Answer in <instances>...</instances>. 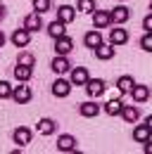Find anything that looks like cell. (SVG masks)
<instances>
[{
    "mask_svg": "<svg viewBox=\"0 0 152 154\" xmlns=\"http://www.w3.org/2000/svg\"><path fill=\"white\" fill-rule=\"evenodd\" d=\"M93 26L95 29H107V26H112V10H95L93 14Z\"/></svg>",
    "mask_w": 152,
    "mask_h": 154,
    "instance_id": "1",
    "label": "cell"
},
{
    "mask_svg": "<svg viewBox=\"0 0 152 154\" xmlns=\"http://www.w3.org/2000/svg\"><path fill=\"white\" fill-rule=\"evenodd\" d=\"M10 40H12V45H14V48H19V50H21V48H26V45L31 43V31L21 26V29H17V31H12Z\"/></svg>",
    "mask_w": 152,
    "mask_h": 154,
    "instance_id": "2",
    "label": "cell"
},
{
    "mask_svg": "<svg viewBox=\"0 0 152 154\" xmlns=\"http://www.w3.org/2000/svg\"><path fill=\"white\" fill-rule=\"evenodd\" d=\"M31 97H33V93H31V88H29L26 83H19L17 88H12V100H14L17 104H26V102H31Z\"/></svg>",
    "mask_w": 152,
    "mask_h": 154,
    "instance_id": "3",
    "label": "cell"
},
{
    "mask_svg": "<svg viewBox=\"0 0 152 154\" xmlns=\"http://www.w3.org/2000/svg\"><path fill=\"white\" fill-rule=\"evenodd\" d=\"M105 90H107V83H105L102 78H88V83H86V93L93 97V100H97Z\"/></svg>",
    "mask_w": 152,
    "mask_h": 154,
    "instance_id": "4",
    "label": "cell"
},
{
    "mask_svg": "<svg viewBox=\"0 0 152 154\" xmlns=\"http://www.w3.org/2000/svg\"><path fill=\"white\" fill-rule=\"evenodd\" d=\"M78 112L81 116H86V119H95V116L102 112V104H97V100H88V102H83V104H78Z\"/></svg>",
    "mask_w": 152,
    "mask_h": 154,
    "instance_id": "5",
    "label": "cell"
},
{
    "mask_svg": "<svg viewBox=\"0 0 152 154\" xmlns=\"http://www.w3.org/2000/svg\"><path fill=\"white\" fill-rule=\"evenodd\" d=\"M50 69L55 71L57 76H62V74H67V71H71L74 66L69 64V59H67V55H55V59H52V64H50Z\"/></svg>",
    "mask_w": 152,
    "mask_h": 154,
    "instance_id": "6",
    "label": "cell"
},
{
    "mask_svg": "<svg viewBox=\"0 0 152 154\" xmlns=\"http://www.w3.org/2000/svg\"><path fill=\"white\" fill-rule=\"evenodd\" d=\"M31 137H33V133H31L26 126H17V128H14V133H12V140H14V145H19V147L29 145V142H31Z\"/></svg>",
    "mask_w": 152,
    "mask_h": 154,
    "instance_id": "7",
    "label": "cell"
},
{
    "mask_svg": "<svg viewBox=\"0 0 152 154\" xmlns=\"http://www.w3.org/2000/svg\"><path fill=\"white\" fill-rule=\"evenodd\" d=\"M109 43H112V45H126V43H128V31H126L121 24H116L114 31H109Z\"/></svg>",
    "mask_w": 152,
    "mask_h": 154,
    "instance_id": "8",
    "label": "cell"
},
{
    "mask_svg": "<svg viewBox=\"0 0 152 154\" xmlns=\"http://www.w3.org/2000/svg\"><path fill=\"white\" fill-rule=\"evenodd\" d=\"M88 69L86 66H76V69H71L69 71V81H71V85H86L88 83Z\"/></svg>",
    "mask_w": 152,
    "mask_h": 154,
    "instance_id": "9",
    "label": "cell"
},
{
    "mask_svg": "<svg viewBox=\"0 0 152 154\" xmlns=\"http://www.w3.org/2000/svg\"><path fill=\"white\" fill-rule=\"evenodd\" d=\"M76 137L74 135H69V133H64V135H59L57 137V149L59 152H76Z\"/></svg>",
    "mask_w": 152,
    "mask_h": 154,
    "instance_id": "10",
    "label": "cell"
},
{
    "mask_svg": "<svg viewBox=\"0 0 152 154\" xmlns=\"http://www.w3.org/2000/svg\"><path fill=\"white\" fill-rule=\"evenodd\" d=\"M83 45H86L88 50L100 48V45H102V33H100V29H95V26H93V31H88V33L83 36Z\"/></svg>",
    "mask_w": 152,
    "mask_h": 154,
    "instance_id": "11",
    "label": "cell"
},
{
    "mask_svg": "<svg viewBox=\"0 0 152 154\" xmlns=\"http://www.w3.org/2000/svg\"><path fill=\"white\" fill-rule=\"evenodd\" d=\"M150 85H143V83H135V85H133V90H131V97H133V102H138V104H140V102H147V100H150Z\"/></svg>",
    "mask_w": 152,
    "mask_h": 154,
    "instance_id": "12",
    "label": "cell"
},
{
    "mask_svg": "<svg viewBox=\"0 0 152 154\" xmlns=\"http://www.w3.org/2000/svg\"><path fill=\"white\" fill-rule=\"evenodd\" d=\"M71 50H74V40L69 38L67 33L59 36V38H55V52L57 55H69Z\"/></svg>",
    "mask_w": 152,
    "mask_h": 154,
    "instance_id": "13",
    "label": "cell"
},
{
    "mask_svg": "<svg viewBox=\"0 0 152 154\" xmlns=\"http://www.w3.org/2000/svg\"><path fill=\"white\" fill-rule=\"evenodd\" d=\"M76 7H71V5H59L57 7V19L64 21V24H71V21L76 19Z\"/></svg>",
    "mask_w": 152,
    "mask_h": 154,
    "instance_id": "14",
    "label": "cell"
},
{
    "mask_svg": "<svg viewBox=\"0 0 152 154\" xmlns=\"http://www.w3.org/2000/svg\"><path fill=\"white\" fill-rule=\"evenodd\" d=\"M71 93V81H67V78H57L55 83H52V95L55 97H67Z\"/></svg>",
    "mask_w": 152,
    "mask_h": 154,
    "instance_id": "15",
    "label": "cell"
},
{
    "mask_svg": "<svg viewBox=\"0 0 152 154\" xmlns=\"http://www.w3.org/2000/svg\"><path fill=\"white\" fill-rule=\"evenodd\" d=\"M24 29H29L31 33L33 31H40L43 29V19H40V12H31V14H26V19H24Z\"/></svg>",
    "mask_w": 152,
    "mask_h": 154,
    "instance_id": "16",
    "label": "cell"
},
{
    "mask_svg": "<svg viewBox=\"0 0 152 154\" xmlns=\"http://www.w3.org/2000/svg\"><path fill=\"white\" fill-rule=\"evenodd\" d=\"M128 19H131V10H128L126 5H116L112 10V21L114 24H126Z\"/></svg>",
    "mask_w": 152,
    "mask_h": 154,
    "instance_id": "17",
    "label": "cell"
},
{
    "mask_svg": "<svg viewBox=\"0 0 152 154\" xmlns=\"http://www.w3.org/2000/svg\"><path fill=\"white\" fill-rule=\"evenodd\" d=\"M150 137H152V128L147 126V123H143V126H135V128H133V140H135V142L145 145Z\"/></svg>",
    "mask_w": 152,
    "mask_h": 154,
    "instance_id": "18",
    "label": "cell"
},
{
    "mask_svg": "<svg viewBox=\"0 0 152 154\" xmlns=\"http://www.w3.org/2000/svg\"><path fill=\"white\" fill-rule=\"evenodd\" d=\"M114 48H116V45H112V43H107V45L102 43L100 48H95L93 52H95V57H97V59H102V62H109V59L116 55V50H114Z\"/></svg>",
    "mask_w": 152,
    "mask_h": 154,
    "instance_id": "19",
    "label": "cell"
},
{
    "mask_svg": "<svg viewBox=\"0 0 152 154\" xmlns=\"http://www.w3.org/2000/svg\"><path fill=\"white\" fill-rule=\"evenodd\" d=\"M12 74H14V78H17L19 83H29V81H31V76H33V66H24V64H17Z\"/></svg>",
    "mask_w": 152,
    "mask_h": 154,
    "instance_id": "20",
    "label": "cell"
},
{
    "mask_svg": "<svg viewBox=\"0 0 152 154\" xmlns=\"http://www.w3.org/2000/svg\"><path fill=\"white\" fill-rule=\"evenodd\" d=\"M36 131H38L40 135H52V133L57 131V123L52 121V119H38Z\"/></svg>",
    "mask_w": 152,
    "mask_h": 154,
    "instance_id": "21",
    "label": "cell"
},
{
    "mask_svg": "<svg viewBox=\"0 0 152 154\" xmlns=\"http://www.w3.org/2000/svg\"><path fill=\"white\" fill-rule=\"evenodd\" d=\"M64 33H67V24H64V21L55 19V21L48 24V36H50V38H59V36H64Z\"/></svg>",
    "mask_w": 152,
    "mask_h": 154,
    "instance_id": "22",
    "label": "cell"
},
{
    "mask_svg": "<svg viewBox=\"0 0 152 154\" xmlns=\"http://www.w3.org/2000/svg\"><path fill=\"white\" fill-rule=\"evenodd\" d=\"M121 109H124V102H121L119 97H112V100L102 107V112L109 114V116H119V114H121Z\"/></svg>",
    "mask_w": 152,
    "mask_h": 154,
    "instance_id": "23",
    "label": "cell"
},
{
    "mask_svg": "<svg viewBox=\"0 0 152 154\" xmlns=\"http://www.w3.org/2000/svg\"><path fill=\"white\" fill-rule=\"evenodd\" d=\"M133 85H135L133 76H126V74H124V76H119V78H116V88H119V90H121L124 95H126V93H131V90H133Z\"/></svg>",
    "mask_w": 152,
    "mask_h": 154,
    "instance_id": "24",
    "label": "cell"
},
{
    "mask_svg": "<svg viewBox=\"0 0 152 154\" xmlns=\"http://www.w3.org/2000/svg\"><path fill=\"white\" fill-rule=\"evenodd\" d=\"M138 116H140L138 107H133V104H131V107H126V104H124V109H121V119H124L126 123H135Z\"/></svg>",
    "mask_w": 152,
    "mask_h": 154,
    "instance_id": "25",
    "label": "cell"
},
{
    "mask_svg": "<svg viewBox=\"0 0 152 154\" xmlns=\"http://www.w3.org/2000/svg\"><path fill=\"white\" fill-rule=\"evenodd\" d=\"M76 10L83 12V14H93L95 12V0H78L76 2Z\"/></svg>",
    "mask_w": 152,
    "mask_h": 154,
    "instance_id": "26",
    "label": "cell"
},
{
    "mask_svg": "<svg viewBox=\"0 0 152 154\" xmlns=\"http://www.w3.org/2000/svg\"><path fill=\"white\" fill-rule=\"evenodd\" d=\"M17 64H24V66H33V64H36V59H33V55H31V52H19Z\"/></svg>",
    "mask_w": 152,
    "mask_h": 154,
    "instance_id": "27",
    "label": "cell"
},
{
    "mask_svg": "<svg viewBox=\"0 0 152 154\" xmlns=\"http://www.w3.org/2000/svg\"><path fill=\"white\" fill-rule=\"evenodd\" d=\"M12 97V85L7 81H0V100H10Z\"/></svg>",
    "mask_w": 152,
    "mask_h": 154,
    "instance_id": "28",
    "label": "cell"
},
{
    "mask_svg": "<svg viewBox=\"0 0 152 154\" xmlns=\"http://www.w3.org/2000/svg\"><path fill=\"white\" fill-rule=\"evenodd\" d=\"M140 48L145 52H152V31H145V36L140 38Z\"/></svg>",
    "mask_w": 152,
    "mask_h": 154,
    "instance_id": "29",
    "label": "cell"
},
{
    "mask_svg": "<svg viewBox=\"0 0 152 154\" xmlns=\"http://www.w3.org/2000/svg\"><path fill=\"white\" fill-rule=\"evenodd\" d=\"M33 10L40 12V14L48 12V10H50V0H33Z\"/></svg>",
    "mask_w": 152,
    "mask_h": 154,
    "instance_id": "30",
    "label": "cell"
},
{
    "mask_svg": "<svg viewBox=\"0 0 152 154\" xmlns=\"http://www.w3.org/2000/svg\"><path fill=\"white\" fill-rule=\"evenodd\" d=\"M143 29H145V31H152V12L143 19Z\"/></svg>",
    "mask_w": 152,
    "mask_h": 154,
    "instance_id": "31",
    "label": "cell"
},
{
    "mask_svg": "<svg viewBox=\"0 0 152 154\" xmlns=\"http://www.w3.org/2000/svg\"><path fill=\"white\" fill-rule=\"evenodd\" d=\"M143 149H145V154H152V137L145 142V147H143Z\"/></svg>",
    "mask_w": 152,
    "mask_h": 154,
    "instance_id": "32",
    "label": "cell"
},
{
    "mask_svg": "<svg viewBox=\"0 0 152 154\" xmlns=\"http://www.w3.org/2000/svg\"><path fill=\"white\" fill-rule=\"evenodd\" d=\"M5 19V5H2V2H0V21Z\"/></svg>",
    "mask_w": 152,
    "mask_h": 154,
    "instance_id": "33",
    "label": "cell"
},
{
    "mask_svg": "<svg viewBox=\"0 0 152 154\" xmlns=\"http://www.w3.org/2000/svg\"><path fill=\"white\" fill-rule=\"evenodd\" d=\"M2 45H5V33L0 31V48H2Z\"/></svg>",
    "mask_w": 152,
    "mask_h": 154,
    "instance_id": "34",
    "label": "cell"
},
{
    "mask_svg": "<svg viewBox=\"0 0 152 154\" xmlns=\"http://www.w3.org/2000/svg\"><path fill=\"white\" fill-rule=\"evenodd\" d=\"M145 123H147V126H150V128H152V114L147 116V119H145Z\"/></svg>",
    "mask_w": 152,
    "mask_h": 154,
    "instance_id": "35",
    "label": "cell"
},
{
    "mask_svg": "<svg viewBox=\"0 0 152 154\" xmlns=\"http://www.w3.org/2000/svg\"><path fill=\"white\" fill-rule=\"evenodd\" d=\"M150 12H152V0H150Z\"/></svg>",
    "mask_w": 152,
    "mask_h": 154,
    "instance_id": "36",
    "label": "cell"
},
{
    "mask_svg": "<svg viewBox=\"0 0 152 154\" xmlns=\"http://www.w3.org/2000/svg\"><path fill=\"white\" fill-rule=\"evenodd\" d=\"M119 2H126V0H119Z\"/></svg>",
    "mask_w": 152,
    "mask_h": 154,
    "instance_id": "37",
    "label": "cell"
}]
</instances>
